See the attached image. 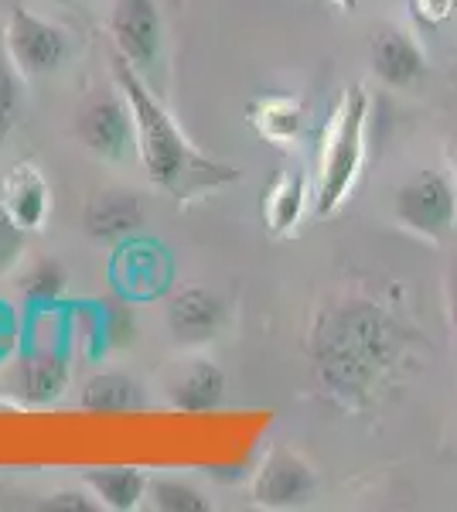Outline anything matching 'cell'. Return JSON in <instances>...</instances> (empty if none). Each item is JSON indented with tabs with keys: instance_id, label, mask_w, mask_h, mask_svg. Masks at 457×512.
Instances as JSON below:
<instances>
[{
	"instance_id": "cell-1",
	"label": "cell",
	"mask_w": 457,
	"mask_h": 512,
	"mask_svg": "<svg viewBox=\"0 0 457 512\" xmlns=\"http://www.w3.org/2000/svg\"><path fill=\"white\" fill-rule=\"evenodd\" d=\"M413 332L369 297L324 311L311 335V366L324 393L348 410L369 407L406 359Z\"/></svg>"
},
{
	"instance_id": "cell-2",
	"label": "cell",
	"mask_w": 457,
	"mask_h": 512,
	"mask_svg": "<svg viewBox=\"0 0 457 512\" xmlns=\"http://www.w3.org/2000/svg\"><path fill=\"white\" fill-rule=\"evenodd\" d=\"M113 82H116V89L127 96L130 113H134L137 158L154 188H161L164 195H171L174 202L185 209V205L198 202V198L236 185L239 181L236 164H226L198 151V147L181 134V127L174 123L171 113L164 110L161 99L151 93L144 76H140L120 52H113Z\"/></svg>"
},
{
	"instance_id": "cell-3",
	"label": "cell",
	"mask_w": 457,
	"mask_h": 512,
	"mask_svg": "<svg viewBox=\"0 0 457 512\" xmlns=\"http://www.w3.org/2000/svg\"><path fill=\"white\" fill-rule=\"evenodd\" d=\"M365 130H369V93L352 86L338 103L335 117L324 130L318 154V185H314V212L331 219L348 202L365 164Z\"/></svg>"
},
{
	"instance_id": "cell-4",
	"label": "cell",
	"mask_w": 457,
	"mask_h": 512,
	"mask_svg": "<svg viewBox=\"0 0 457 512\" xmlns=\"http://www.w3.org/2000/svg\"><path fill=\"white\" fill-rule=\"evenodd\" d=\"M393 212L403 229L430 239V243H440L457 226V185L444 171L423 168L396 188Z\"/></svg>"
},
{
	"instance_id": "cell-5",
	"label": "cell",
	"mask_w": 457,
	"mask_h": 512,
	"mask_svg": "<svg viewBox=\"0 0 457 512\" xmlns=\"http://www.w3.org/2000/svg\"><path fill=\"white\" fill-rule=\"evenodd\" d=\"M4 48H7V62L21 72V76H52L69 59L72 45L58 24L38 18V14L14 7L7 14V28H4Z\"/></svg>"
},
{
	"instance_id": "cell-6",
	"label": "cell",
	"mask_w": 457,
	"mask_h": 512,
	"mask_svg": "<svg viewBox=\"0 0 457 512\" xmlns=\"http://www.w3.org/2000/svg\"><path fill=\"white\" fill-rule=\"evenodd\" d=\"M76 140L99 161H123L137 154V123L123 93H99L76 117Z\"/></svg>"
},
{
	"instance_id": "cell-7",
	"label": "cell",
	"mask_w": 457,
	"mask_h": 512,
	"mask_svg": "<svg viewBox=\"0 0 457 512\" xmlns=\"http://www.w3.org/2000/svg\"><path fill=\"white\" fill-rule=\"evenodd\" d=\"M110 35L116 52L144 76L161 59V41H164L161 7L154 0H113Z\"/></svg>"
},
{
	"instance_id": "cell-8",
	"label": "cell",
	"mask_w": 457,
	"mask_h": 512,
	"mask_svg": "<svg viewBox=\"0 0 457 512\" xmlns=\"http://www.w3.org/2000/svg\"><path fill=\"white\" fill-rule=\"evenodd\" d=\"M318 492V475L304 458L287 448H273L253 478V502L263 509H301Z\"/></svg>"
},
{
	"instance_id": "cell-9",
	"label": "cell",
	"mask_w": 457,
	"mask_h": 512,
	"mask_svg": "<svg viewBox=\"0 0 457 512\" xmlns=\"http://www.w3.org/2000/svg\"><path fill=\"white\" fill-rule=\"evenodd\" d=\"M226 325V304L209 287H178L168 297V332L185 349H202Z\"/></svg>"
},
{
	"instance_id": "cell-10",
	"label": "cell",
	"mask_w": 457,
	"mask_h": 512,
	"mask_svg": "<svg viewBox=\"0 0 457 512\" xmlns=\"http://www.w3.org/2000/svg\"><path fill=\"white\" fill-rule=\"evenodd\" d=\"M369 62L379 82L389 89H410L427 76V55H423L420 41L400 24H382L372 35Z\"/></svg>"
},
{
	"instance_id": "cell-11",
	"label": "cell",
	"mask_w": 457,
	"mask_h": 512,
	"mask_svg": "<svg viewBox=\"0 0 457 512\" xmlns=\"http://www.w3.org/2000/svg\"><path fill=\"white\" fill-rule=\"evenodd\" d=\"M147 222L144 202L137 192L127 188H103L89 198L86 212H82V226L99 243H123V239L137 236Z\"/></svg>"
},
{
	"instance_id": "cell-12",
	"label": "cell",
	"mask_w": 457,
	"mask_h": 512,
	"mask_svg": "<svg viewBox=\"0 0 457 512\" xmlns=\"http://www.w3.org/2000/svg\"><path fill=\"white\" fill-rule=\"evenodd\" d=\"M24 233H38L52 212V188L35 164H14L4 178V202H0Z\"/></svg>"
},
{
	"instance_id": "cell-13",
	"label": "cell",
	"mask_w": 457,
	"mask_h": 512,
	"mask_svg": "<svg viewBox=\"0 0 457 512\" xmlns=\"http://www.w3.org/2000/svg\"><path fill=\"white\" fill-rule=\"evenodd\" d=\"M311 198H314L311 178H307L301 168H287V171H280V175H273L270 185L263 188V205H260L263 229H267L270 236L294 233Z\"/></svg>"
},
{
	"instance_id": "cell-14",
	"label": "cell",
	"mask_w": 457,
	"mask_h": 512,
	"mask_svg": "<svg viewBox=\"0 0 457 512\" xmlns=\"http://www.w3.org/2000/svg\"><path fill=\"white\" fill-rule=\"evenodd\" d=\"M246 120L263 144L290 147L304 130V103L294 96L270 93V96H260V99L249 103Z\"/></svg>"
},
{
	"instance_id": "cell-15",
	"label": "cell",
	"mask_w": 457,
	"mask_h": 512,
	"mask_svg": "<svg viewBox=\"0 0 457 512\" xmlns=\"http://www.w3.org/2000/svg\"><path fill=\"white\" fill-rule=\"evenodd\" d=\"M69 386V359L58 349H38L21 359L18 369V393L31 407L55 403Z\"/></svg>"
},
{
	"instance_id": "cell-16",
	"label": "cell",
	"mask_w": 457,
	"mask_h": 512,
	"mask_svg": "<svg viewBox=\"0 0 457 512\" xmlns=\"http://www.w3.org/2000/svg\"><path fill=\"white\" fill-rule=\"evenodd\" d=\"M86 489L93 492V499L99 502V509H113V512H134L140 509V502L147 499V478L140 468H89L86 472Z\"/></svg>"
},
{
	"instance_id": "cell-17",
	"label": "cell",
	"mask_w": 457,
	"mask_h": 512,
	"mask_svg": "<svg viewBox=\"0 0 457 512\" xmlns=\"http://www.w3.org/2000/svg\"><path fill=\"white\" fill-rule=\"evenodd\" d=\"M222 400H226V373L209 359L188 366L185 376L171 386V403L185 414H209Z\"/></svg>"
},
{
	"instance_id": "cell-18",
	"label": "cell",
	"mask_w": 457,
	"mask_h": 512,
	"mask_svg": "<svg viewBox=\"0 0 457 512\" xmlns=\"http://www.w3.org/2000/svg\"><path fill=\"white\" fill-rule=\"evenodd\" d=\"M79 403L89 414H127L144 407V390L127 373H99L82 386Z\"/></svg>"
},
{
	"instance_id": "cell-19",
	"label": "cell",
	"mask_w": 457,
	"mask_h": 512,
	"mask_svg": "<svg viewBox=\"0 0 457 512\" xmlns=\"http://www.w3.org/2000/svg\"><path fill=\"white\" fill-rule=\"evenodd\" d=\"M65 284H69V274L58 260H38L35 267L24 274L21 280V294L31 308H55L65 297Z\"/></svg>"
},
{
	"instance_id": "cell-20",
	"label": "cell",
	"mask_w": 457,
	"mask_h": 512,
	"mask_svg": "<svg viewBox=\"0 0 457 512\" xmlns=\"http://www.w3.org/2000/svg\"><path fill=\"white\" fill-rule=\"evenodd\" d=\"M147 499L161 512H209L212 502L202 489H195L185 478H154L147 485Z\"/></svg>"
},
{
	"instance_id": "cell-21",
	"label": "cell",
	"mask_w": 457,
	"mask_h": 512,
	"mask_svg": "<svg viewBox=\"0 0 457 512\" xmlns=\"http://www.w3.org/2000/svg\"><path fill=\"white\" fill-rule=\"evenodd\" d=\"M21 72L14 69L11 62H0V144L14 134L21 120V106H24V93H21Z\"/></svg>"
},
{
	"instance_id": "cell-22",
	"label": "cell",
	"mask_w": 457,
	"mask_h": 512,
	"mask_svg": "<svg viewBox=\"0 0 457 512\" xmlns=\"http://www.w3.org/2000/svg\"><path fill=\"white\" fill-rule=\"evenodd\" d=\"M99 332H103L106 349L134 342V315H130V308H123V304H103L99 308Z\"/></svg>"
},
{
	"instance_id": "cell-23",
	"label": "cell",
	"mask_w": 457,
	"mask_h": 512,
	"mask_svg": "<svg viewBox=\"0 0 457 512\" xmlns=\"http://www.w3.org/2000/svg\"><path fill=\"white\" fill-rule=\"evenodd\" d=\"M24 243H28V233L7 216V209L0 205V274H7V270L18 263V256L24 253Z\"/></svg>"
},
{
	"instance_id": "cell-24",
	"label": "cell",
	"mask_w": 457,
	"mask_h": 512,
	"mask_svg": "<svg viewBox=\"0 0 457 512\" xmlns=\"http://www.w3.org/2000/svg\"><path fill=\"white\" fill-rule=\"evenodd\" d=\"M41 512H96L99 502H93V492L82 489H62L55 495H48L45 502L38 506Z\"/></svg>"
},
{
	"instance_id": "cell-25",
	"label": "cell",
	"mask_w": 457,
	"mask_h": 512,
	"mask_svg": "<svg viewBox=\"0 0 457 512\" xmlns=\"http://www.w3.org/2000/svg\"><path fill=\"white\" fill-rule=\"evenodd\" d=\"M457 11V0H410V14L423 28H440Z\"/></svg>"
},
{
	"instance_id": "cell-26",
	"label": "cell",
	"mask_w": 457,
	"mask_h": 512,
	"mask_svg": "<svg viewBox=\"0 0 457 512\" xmlns=\"http://www.w3.org/2000/svg\"><path fill=\"white\" fill-rule=\"evenodd\" d=\"M447 318H451L454 338H457V260L447 270Z\"/></svg>"
},
{
	"instance_id": "cell-27",
	"label": "cell",
	"mask_w": 457,
	"mask_h": 512,
	"mask_svg": "<svg viewBox=\"0 0 457 512\" xmlns=\"http://www.w3.org/2000/svg\"><path fill=\"white\" fill-rule=\"evenodd\" d=\"M331 7H338V11H345V14H352V11H359V0H328Z\"/></svg>"
},
{
	"instance_id": "cell-28",
	"label": "cell",
	"mask_w": 457,
	"mask_h": 512,
	"mask_svg": "<svg viewBox=\"0 0 457 512\" xmlns=\"http://www.w3.org/2000/svg\"><path fill=\"white\" fill-rule=\"evenodd\" d=\"M454 161H457V140H454Z\"/></svg>"
}]
</instances>
